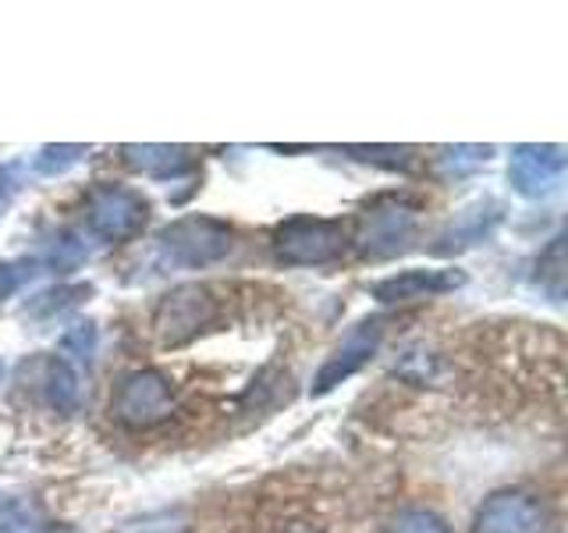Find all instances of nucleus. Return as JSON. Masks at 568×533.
I'll return each instance as SVG.
<instances>
[{
  "mask_svg": "<svg viewBox=\"0 0 568 533\" xmlns=\"http://www.w3.org/2000/svg\"><path fill=\"white\" fill-rule=\"evenodd\" d=\"M227 299L217 284L189 281L171 289L153 310V334L164 349H182L221 324Z\"/></svg>",
  "mask_w": 568,
  "mask_h": 533,
  "instance_id": "nucleus-1",
  "label": "nucleus"
},
{
  "mask_svg": "<svg viewBox=\"0 0 568 533\" xmlns=\"http://www.w3.org/2000/svg\"><path fill=\"white\" fill-rule=\"evenodd\" d=\"M231 249H235V228L227 221L189 213L156 235V263L174 271H200V266L221 263Z\"/></svg>",
  "mask_w": 568,
  "mask_h": 533,
  "instance_id": "nucleus-2",
  "label": "nucleus"
},
{
  "mask_svg": "<svg viewBox=\"0 0 568 533\" xmlns=\"http://www.w3.org/2000/svg\"><path fill=\"white\" fill-rule=\"evenodd\" d=\"M150 200L132 185L100 182L85 192V235L103 245H121L150 224Z\"/></svg>",
  "mask_w": 568,
  "mask_h": 533,
  "instance_id": "nucleus-3",
  "label": "nucleus"
},
{
  "mask_svg": "<svg viewBox=\"0 0 568 533\" xmlns=\"http://www.w3.org/2000/svg\"><path fill=\"white\" fill-rule=\"evenodd\" d=\"M178 413V395L168 373L153 366H139L124 373L111 395V416L129 426V431H150V426L168 423Z\"/></svg>",
  "mask_w": 568,
  "mask_h": 533,
  "instance_id": "nucleus-4",
  "label": "nucleus"
},
{
  "mask_svg": "<svg viewBox=\"0 0 568 533\" xmlns=\"http://www.w3.org/2000/svg\"><path fill=\"white\" fill-rule=\"evenodd\" d=\"M271 245L284 266H324L342 260L348 249V231L342 221L298 213V218H288L274 228Z\"/></svg>",
  "mask_w": 568,
  "mask_h": 533,
  "instance_id": "nucleus-5",
  "label": "nucleus"
},
{
  "mask_svg": "<svg viewBox=\"0 0 568 533\" xmlns=\"http://www.w3.org/2000/svg\"><path fill=\"white\" fill-rule=\"evenodd\" d=\"M419 228V207L408 203L405 195H381L373 200L355 231V249L366 260H390L408 249Z\"/></svg>",
  "mask_w": 568,
  "mask_h": 533,
  "instance_id": "nucleus-6",
  "label": "nucleus"
},
{
  "mask_svg": "<svg viewBox=\"0 0 568 533\" xmlns=\"http://www.w3.org/2000/svg\"><path fill=\"white\" fill-rule=\"evenodd\" d=\"M384 342V316H363L359 324H352L348 334L331 349V355L324 360V366L316 370V378L310 384V395H331L337 384H345L348 378H355L373 355H377Z\"/></svg>",
  "mask_w": 568,
  "mask_h": 533,
  "instance_id": "nucleus-7",
  "label": "nucleus"
},
{
  "mask_svg": "<svg viewBox=\"0 0 568 533\" xmlns=\"http://www.w3.org/2000/svg\"><path fill=\"white\" fill-rule=\"evenodd\" d=\"M550 509L529 491H494L473 515V533H547Z\"/></svg>",
  "mask_w": 568,
  "mask_h": 533,
  "instance_id": "nucleus-8",
  "label": "nucleus"
},
{
  "mask_svg": "<svg viewBox=\"0 0 568 533\" xmlns=\"http://www.w3.org/2000/svg\"><path fill=\"white\" fill-rule=\"evenodd\" d=\"M565 168L568 150L558 142H523L508 157V185L526 200H540L561 185Z\"/></svg>",
  "mask_w": 568,
  "mask_h": 533,
  "instance_id": "nucleus-9",
  "label": "nucleus"
},
{
  "mask_svg": "<svg viewBox=\"0 0 568 533\" xmlns=\"http://www.w3.org/2000/svg\"><path fill=\"white\" fill-rule=\"evenodd\" d=\"M26 373L47 409H53V413H61V416L79 413L82 378H79L75 363H68L64 355H40L32 366H26Z\"/></svg>",
  "mask_w": 568,
  "mask_h": 533,
  "instance_id": "nucleus-10",
  "label": "nucleus"
},
{
  "mask_svg": "<svg viewBox=\"0 0 568 533\" xmlns=\"http://www.w3.org/2000/svg\"><path fill=\"white\" fill-rule=\"evenodd\" d=\"M462 284H466V274L452 271V266H416V271H402L377 281L373 284V299L390 306V302H413V299L455 292Z\"/></svg>",
  "mask_w": 568,
  "mask_h": 533,
  "instance_id": "nucleus-11",
  "label": "nucleus"
},
{
  "mask_svg": "<svg viewBox=\"0 0 568 533\" xmlns=\"http://www.w3.org/2000/svg\"><path fill=\"white\" fill-rule=\"evenodd\" d=\"M501 218H505V207L497 200H479V203H473L466 210H458L455 221L437 235L434 253L452 257V253H462V249L479 245L484 239L494 235V228L501 224Z\"/></svg>",
  "mask_w": 568,
  "mask_h": 533,
  "instance_id": "nucleus-12",
  "label": "nucleus"
},
{
  "mask_svg": "<svg viewBox=\"0 0 568 533\" xmlns=\"http://www.w3.org/2000/svg\"><path fill=\"white\" fill-rule=\"evenodd\" d=\"M121 157L132 171L153 178V182L185 178L200 168L189 147H164V142H129V147H121Z\"/></svg>",
  "mask_w": 568,
  "mask_h": 533,
  "instance_id": "nucleus-13",
  "label": "nucleus"
},
{
  "mask_svg": "<svg viewBox=\"0 0 568 533\" xmlns=\"http://www.w3.org/2000/svg\"><path fill=\"white\" fill-rule=\"evenodd\" d=\"M93 257V245H89V235L85 231H58L50 242L40 245V253H32V260L40 263V271H75L79 263H85Z\"/></svg>",
  "mask_w": 568,
  "mask_h": 533,
  "instance_id": "nucleus-14",
  "label": "nucleus"
},
{
  "mask_svg": "<svg viewBox=\"0 0 568 533\" xmlns=\"http://www.w3.org/2000/svg\"><path fill=\"white\" fill-rule=\"evenodd\" d=\"M89 292H93V284H53V289H43L26 299L22 316L32 320V324H53L68 310H75Z\"/></svg>",
  "mask_w": 568,
  "mask_h": 533,
  "instance_id": "nucleus-15",
  "label": "nucleus"
},
{
  "mask_svg": "<svg viewBox=\"0 0 568 533\" xmlns=\"http://www.w3.org/2000/svg\"><path fill=\"white\" fill-rule=\"evenodd\" d=\"M532 284L550 299H565V235H555L547 242V249L537 257V271H532Z\"/></svg>",
  "mask_w": 568,
  "mask_h": 533,
  "instance_id": "nucleus-16",
  "label": "nucleus"
},
{
  "mask_svg": "<svg viewBox=\"0 0 568 533\" xmlns=\"http://www.w3.org/2000/svg\"><path fill=\"white\" fill-rule=\"evenodd\" d=\"M85 153H89V147H79V142H47V147L36 150L32 171L43 174V178H58L75 164H82Z\"/></svg>",
  "mask_w": 568,
  "mask_h": 533,
  "instance_id": "nucleus-17",
  "label": "nucleus"
},
{
  "mask_svg": "<svg viewBox=\"0 0 568 533\" xmlns=\"http://www.w3.org/2000/svg\"><path fill=\"white\" fill-rule=\"evenodd\" d=\"M494 157V147H444L437 168L444 178H469Z\"/></svg>",
  "mask_w": 568,
  "mask_h": 533,
  "instance_id": "nucleus-18",
  "label": "nucleus"
},
{
  "mask_svg": "<svg viewBox=\"0 0 568 533\" xmlns=\"http://www.w3.org/2000/svg\"><path fill=\"white\" fill-rule=\"evenodd\" d=\"M118 533H189V515L182 509H164L139 515V520L121 523Z\"/></svg>",
  "mask_w": 568,
  "mask_h": 533,
  "instance_id": "nucleus-19",
  "label": "nucleus"
},
{
  "mask_svg": "<svg viewBox=\"0 0 568 533\" xmlns=\"http://www.w3.org/2000/svg\"><path fill=\"white\" fill-rule=\"evenodd\" d=\"M36 274H43V271H40V263H36L32 257H22V260H0V306H4V302H8L14 292H22Z\"/></svg>",
  "mask_w": 568,
  "mask_h": 533,
  "instance_id": "nucleus-20",
  "label": "nucleus"
},
{
  "mask_svg": "<svg viewBox=\"0 0 568 533\" xmlns=\"http://www.w3.org/2000/svg\"><path fill=\"white\" fill-rule=\"evenodd\" d=\"M345 153H352L355 160H363V164H381V168H390V171H405L413 168V150L405 147H345Z\"/></svg>",
  "mask_w": 568,
  "mask_h": 533,
  "instance_id": "nucleus-21",
  "label": "nucleus"
},
{
  "mask_svg": "<svg viewBox=\"0 0 568 533\" xmlns=\"http://www.w3.org/2000/svg\"><path fill=\"white\" fill-rule=\"evenodd\" d=\"M61 349H64V355H71L79 366H89L93 363V355H97V324H75L71 331H64V338H61ZM68 360V363H71Z\"/></svg>",
  "mask_w": 568,
  "mask_h": 533,
  "instance_id": "nucleus-22",
  "label": "nucleus"
},
{
  "mask_svg": "<svg viewBox=\"0 0 568 533\" xmlns=\"http://www.w3.org/2000/svg\"><path fill=\"white\" fill-rule=\"evenodd\" d=\"M387 533H455V530L430 509H408L398 515L395 523H390Z\"/></svg>",
  "mask_w": 568,
  "mask_h": 533,
  "instance_id": "nucleus-23",
  "label": "nucleus"
},
{
  "mask_svg": "<svg viewBox=\"0 0 568 533\" xmlns=\"http://www.w3.org/2000/svg\"><path fill=\"white\" fill-rule=\"evenodd\" d=\"M18 189H22V164H0V218L14 203Z\"/></svg>",
  "mask_w": 568,
  "mask_h": 533,
  "instance_id": "nucleus-24",
  "label": "nucleus"
},
{
  "mask_svg": "<svg viewBox=\"0 0 568 533\" xmlns=\"http://www.w3.org/2000/svg\"><path fill=\"white\" fill-rule=\"evenodd\" d=\"M0 533H32V515L26 509H14L0 520Z\"/></svg>",
  "mask_w": 568,
  "mask_h": 533,
  "instance_id": "nucleus-25",
  "label": "nucleus"
},
{
  "mask_svg": "<svg viewBox=\"0 0 568 533\" xmlns=\"http://www.w3.org/2000/svg\"><path fill=\"white\" fill-rule=\"evenodd\" d=\"M292 533H320V530H313V526H298V530H292Z\"/></svg>",
  "mask_w": 568,
  "mask_h": 533,
  "instance_id": "nucleus-26",
  "label": "nucleus"
},
{
  "mask_svg": "<svg viewBox=\"0 0 568 533\" xmlns=\"http://www.w3.org/2000/svg\"><path fill=\"white\" fill-rule=\"evenodd\" d=\"M4 505H8V494H4V491H0V509H4Z\"/></svg>",
  "mask_w": 568,
  "mask_h": 533,
  "instance_id": "nucleus-27",
  "label": "nucleus"
},
{
  "mask_svg": "<svg viewBox=\"0 0 568 533\" xmlns=\"http://www.w3.org/2000/svg\"><path fill=\"white\" fill-rule=\"evenodd\" d=\"M58 533H75V530H58Z\"/></svg>",
  "mask_w": 568,
  "mask_h": 533,
  "instance_id": "nucleus-28",
  "label": "nucleus"
},
{
  "mask_svg": "<svg viewBox=\"0 0 568 533\" xmlns=\"http://www.w3.org/2000/svg\"><path fill=\"white\" fill-rule=\"evenodd\" d=\"M0 373H4V366H0Z\"/></svg>",
  "mask_w": 568,
  "mask_h": 533,
  "instance_id": "nucleus-29",
  "label": "nucleus"
}]
</instances>
